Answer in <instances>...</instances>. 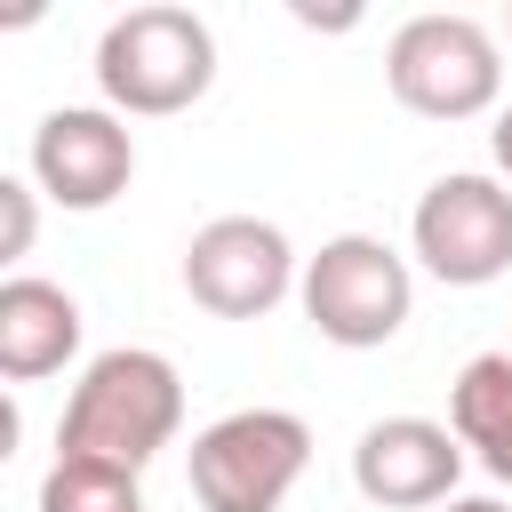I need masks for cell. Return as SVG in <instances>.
<instances>
[{
    "label": "cell",
    "instance_id": "cell-2",
    "mask_svg": "<svg viewBox=\"0 0 512 512\" xmlns=\"http://www.w3.org/2000/svg\"><path fill=\"white\" fill-rule=\"evenodd\" d=\"M96 88L112 112L128 120H168V112H192L208 88H216V32L192 16V8H128L104 24L96 40Z\"/></svg>",
    "mask_w": 512,
    "mask_h": 512
},
{
    "label": "cell",
    "instance_id": "cell-4",
    "mask_svg": "<svg viewBox=\"0 0 512 512\" xmlns=\"http://www.w3.org/2000/svg\"><path fill=\"white\" fill-rule=\"evenodd\" d=\"M312 464V424L288 408H232L192 432V496L200 512H280Z\"/></svg>",
    "mask_w": 512,
    "mask_h": 512
},
{
    "label": "cell",
    "instance_id": "cell-11",
    "mask_svg": "<svg viewBox=\"0 0 512 512\" xmlns=\"http://www.w3.org/2000/svg\"><path fill=\"white\" fill-rule=\"evenodd\" d=\"M448 432L512 488V352H480L448 384Z\"/></svg>",
    "mask_w": 512,
    "mask_h": 512
},
{
    "label": "cell",
    "instance_id": "cell-1",
    "mask_svg": "<svg viewBox=\"0 0 512 512\" xmlns=\"http://www.w3.org/2000/svg\"><path fill=\"white\" fill-rule=\"evenodd\" d=\"M184 424V376L168 352L152 344H112L80 368L64 424H56V456H96L120 472H144Z\"/></svg>",
    "mask_w": 512,
    "mask_h": 512
},
{
    "label": "cell",
    "instance_id": "cell-13",
    "mask_svg": "<svg viewBox=\"0 0 512 512\" xmlns=\"http://www.w3.org/2000/svg\"><path fill=\"white\" fill-rule=\"evenodd\" d=\"M0 208H8V240H0V256H24V248H32V184L0 176Z\"/></svg>",
    "mask_w": 512,
    "mask_h": 512
},
{
    "label": "cell",
    "instance_id": "cell-3",
    "mask_svg": "<svg viewBox=\"0 0 512 512\" xmlns=\"http://www.w3.org/2000/svg\"><path fill=\"white\" fill-rule=\"evenodd\" d=\"M384 80L416 120H480L504 96V48L480 16H408L384 48Z\"/></svg>",
    "mask_w": 512,
    "mask_h": 512
},
{
    "label": "cell",
    "instance_id": "cell-6",
    "mask_svg": "<svg viewBox=\"0 0 512 512\" xmlns=\"http://www.w3.org/2000/svg\"><path fill=\"white\" fill-rule=\"evenodd\" d=\"M408 240H416V264L448 288H488L512 272V184L504 176H480V168H456V176H432L416 216H408Z\"/></svg>",
    "mask_w": 512,
    "mask_h": 512
},
{
    "label": "cell",
    "instance_id": "cell-17",
    "mask_svg": "<svg viewBox=\"0 0 512 512\" xmlns=\"http://www.w3.org/2000/svg\"><path fill=\"white\" fill-rule=\"evenodd\" d=\"M504 352H512V344H504Z\"/></svg>",
    "mask_w": 512,
    "mask_h": 512
},
{
    "label": "cell",
    "instance_id": "cell-15",
    "mask_svg": "<svg viewBox=\"0 0 512 512\" xmlns=\"http://www.w3.org/2000/svg\"><path fill=\"white\" fill-rule=\"evenodd\" d=\"M440 512H512V504H504V496H448Z\"/></svg>",
    "mask_w": 512,
    "mask_h": 512
},
{
    "label": "cell",
    "instance_id": "cell-10",
    "mask_svg": "<svg viewBox=\"0 0 512 512\" xmlns=\"http://www.w3.org/2000/svg\"><path fill=\"white\" fill-rule=\"evenodd\" d=\"M72 352H80V304H72V288L16 272L0 288V376L8 384H40Z\"/></svg>",
    "mask_w": 512,
    "mask_h": 512
},
{
    "label": "cell",
    "instance_id": "cell-16",
    "mask_svg": "<svg viewBox=\"0 0 512 512\" xmlns=\"http://www.w3.org/2000/svg\"><path fill=\"white\" fill-rule=\"evenodd\" d=\"M504 32H512V16H504Z\"/></svg>",
    "mask_w": 512,
    "mask_h": 512
},
{
    "label": "cell",
    "instance_id": "cell-5",
    "mask_svg": "<svg viewBox=\"0 0 512 512\" xmlns=\"http://www.w3.org/2000/svg\"><path fill=\"white\" fill-rule=\"evenodd\" d=\"M304 320L344 344V352H376L408 328V304H416V280H408V256H392L384 240L368 232H336L320 240V256H304Z\"/></svg>",
    "mask_w": 512,
    "mask_h": 512
},
{
    "label": "cell",
    "instance_id": "cell-9",
    "mask_svg": "<svg viewBox=\"0 0 512 512\" xmlns=\"http://www.w3.org/2000/svg\"><path fill=\"white\" fill-rule=\"evenodd\" d=\"M456 472H464V440L432 416H384L360 432L352 448V488L384 512H424V504H448L456 496Z\"/></svg>",
    "mask_w": 512,
    "mask_h": 512
},
{
    "label": "cell",
    "instance_id": "cell-12",
    "mask_svg": "<svg viewBox=\"0 0 512 512\" xmlns=\"http://www.w3.org/2000/svg\"><path fill=\"white\" fill-rule=\"evenodd\" d=\"M40 512H144L136 472L96 464V456H56L40 480Z\"/></svg>",
    "mask_w": 512,
    "mask_h": 512
},
{
    "label": "cell",
    "instance_id": "cell-14",
    "mask_svg": "<svg viewBox=\"0 0 512 512\" xmlns=\"http://www.w3.org/2000/svg\"><path fill=\"white\" fill-rule=\"evenodd\" d=\"M488 152H496V176L512 184V104L496 112V128H488Z\"/></svg>",
    "mask_w": 512,
    "mask_h": 512
},
{
    "label": "cell",
    "instance_id": "cell-8",
    "mask_svg": "<svg viewBox=\"0 0 512 512\" xmlns=\"http://www.w3.org/2000/svg\"><path fill=\"white\" fill-rule=\"evenodd\" d=\"M136 176V136L112 104H64L32 128V184L72 208V216H96L128 192Z\"/></svg>",
    "mask_w": 512,
    "mask_h": 512
},
{
    "label": "cell",
    "instance_id": "cell-7",
    "mask_svg": "<svg viewBox=\"0 0 512 512\" xmlns=\"http://www.w3.org/2000/svg\"><path fill=\"white\" fill-rule=\"evenodd\" d=\"M296 280H304L296 272V248L264 216H216L184 248V296L200 312H216V320H264Z\"/></svg>",
    "mask_w": 512,
    "mask_h": 512
}]
</instances>
